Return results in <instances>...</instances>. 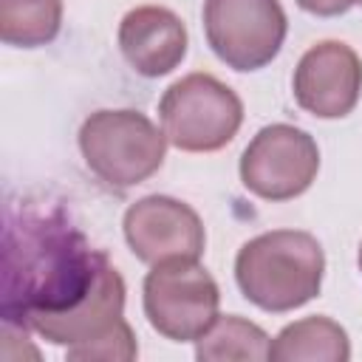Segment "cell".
Here are the masks:
<instances>
[{
	"label": "cell",
	"mask_w": 362,
	"mask_h": 362,
	"mask_svg": "<svg viewBox=\"0 0 362 362\" xmlns=\"http://www.w3.org/2000/svg\"><path fill=\"white\" fill-rule=\"evenodd\" d=\"M62 25V0H0V40L17 48L48 45Z\"/></svg>",
	"instance_id": "14"
},
{
	"label": "cell",
	"mask_w": 362,
	"mask_h": 362,
	"mask_svg": "<svg viewBox=\"0 0 362 362\" xmlns=\"http://www.w3.org/2000/svg\"><path fill=\"white\" fill-rule=\"evenodd\" d=\"M167 136L141 110H96L79 127V150L88 170L110 189L147 181L167 156Z\"/></svg>",
	"instance_id": "3"
},
{
	"label": "cell",
	"mask_w": 362,
	"mask_h": 362,
	"mask_svg": "<svg viewBox=\"0 0 362 362\" xmlns=\"http://www.w3.org/2000/svg\"><path fill=\"white\" fill-rule=\"evenodd\" d=\"M272 362H348L351 339L348 331L331 317L314 314L288 322L269 345Z\"/></svg>",
	"instance_id": "12"
},
{
	"label": "cell",
	"mask_w": 362,
	"mask_h": 362,
	"mask_svg": "<svg viewBox=\"0 0 362 362\" xmlns=\"http://www.w3.org/2000/svg\"><path fill=\"white\" fill-rule=\"evenodd\" d=\"M317 173V141L303 127L286 122L260 127L240 156V181L263 201H291L303 195Z\"/></svg>",
	"instance_id": "7"
},
{
	"label": "cell",
	"mask_w": 362,
	"mask_h": 362,
	"mask_svg": "<svg viewBox=\"0 0 362 362\" xmlns=\"http://www.w3.org/2000/svg\"><path fill=\"white\" fill-rule=\"evenodd\" d=\"M144 317L164 339L195 342L221 317V291L215 277L189 257L156 263L141 286Z\"/></svg>",
	"instance_id": "5"
},
{
	"label": "cell",
	"mask_w": 362,
	"mask_h": 362,
	"mask_svg": "<svg viewBox=\"0 0 362 362\" xmlns=\"http://www.w3.org/2000/svg\"><path fill=\"white\" fill-rule=\"evenodd\" d=\"M158 119L173 147L184 153H215L238 136L243 124V102L218 76L198 71L164 90Z\"/></svg>",
	"instance_id": "4"
},
{
	"label": "cell",
	"mask_w": 362,
	"mask_h": 362,
	"mask_svg": "<svg viewBox=\"0 0 362 362\" xmlns=\"http://www.w3.org/2000/svg\"><path fill=\"white\" fill-rule=\"evenodd\" d=\"M294 102L317 119L348 116L362 93V59L359 54L339 42L322 40L311 45L291 76Z\"/></svg>",
	"instance_id": "9"
},
{
	"label": "cell",
	"mask_w": 362,
	"mask_h": 362,
	"mask_svg": "<svg viewBox=\"0 0 362 362\" xmlns=\"http://www.w3.org/2000/svg\"><path fill=\"white\" fill-rule=\"evenodd\" d=\"M356 0H297V6L317 17H339L345 14Z\"/></svg>",
	"instance_id": "16"
},
{
	"label": "cell",
	"mask_w": 362,
	"mask_h": 362,
	"mask_svg": "<svg viewBox=\"0 0 362 362\" xmlns=\"http://www.w3.org/2000/svg\"><path fill=\"white\" fill-rule=\"evenodd\" d=\"M269 345L272 339L260 325L238 314H226L218 317L201 339H195V356L201 362H223V359L260 362L269 359Z\"/></svg>",
	"instance_id": "13"
},
{
	"label": "cell",
	"mask_w": 362,
	"mask_h": 362,
	"mask_svg": "<svg viewBox=\"0 0 362 362\" xmlns=\"http://www.w3.org/2000/svg\"><path fill=\"white\" fill-rule=\"evenodd\" d=\"M325 255L314 235L300 229H272L238 249L235 280L240 294L272 314L311 303L322 288Z\"/></svg>",
	"instance_id": "2"
},
{
	"label": "cell",
	"mask_w": 362,
	"mask_h": 362,
	"mask_svg": "<svg viewBox=\"0 0 362 362\" xmlns=\"http://www.w3.org/2000/svg\"><path fill=\"white\" fill-rule=\"evenodd\" d=\"M124 294H127V288H124L122 274L116 272L113 263H107L96 288L79 308H74L65 317L40 322L34 328V334L48 339L51 345H65V348L99 339L124 320Z\"/></svg>",
	"instance_id": "11"
},
{
	"label": "cell",
	"mask_w": 362,
	"mask_h": 362,
	"mask_svg": "<svg viewBox=\"0 0 362 362\" xmlns=\"http://www.w3.org/2000/svg\"><path fill=\"white\" fill-rule=\"evenodd\" d=\"M187 25L164 6H136L119 23V48L127 65L147 76H167L187 57Z\"/></svg>",
	"instance_id": "10"
},
{
	"label": "cell",
	"mask_w": 362,
	"mask_h": 362,
	"mask_svg": "<svg viewBox=\"0 0 362 362\" xmlns=\"http://www.w3.org/2000/svg\"><path fill=\"white\" fill-rule=\"evenodd\" d=\"M356 3H362V0H356Z\"/></svg>",
	"instance_id": "18"
},
{
	"label": "cell",
	"mask_w": 362,
	"mask_h": 362,
	"mask_svg": "<svg viewBox=\"0 0 362 362\" xmlns=\"http://www.w3.org/2000/svg\"><path fill=\"white\" fill-rule=\"evenodd\" d=\"M356 263H359V272H362V246H359V255H356Z\"/></svg>",
	"instance_id": "17"
},
{
	"label": "cell",
	"mask_w": 362,
	"mask_h": 362,
	"mask_svg": "<svg viewBox=\"0 0 362 362\" xmlns=\"http://www.w3.org/2000/svg\"><path fill=\"white\" fill-rule=\"evenodd\" d=\"M122 229L130 252L150 266L173 257L198 260L206 246L198 212L170 195H144L130 204L122 218Z\"/></svg>",
	"instance_id": "8"
},
{
	"label": "cell",
	"mask_w": 362,
	"mask_h": 362,
	"mask_svg": "<svg viewBox=\"0 0 362 362\" xmlns=\"http://www.w3.org/2000/svg\"><path fill=\"white\" fill-rule=\"evenodd\" d=\"M136 356H139V345L127 320H122L113 331H107L99 339L68 348V359H76V362H130Z\"/></svg>",
	"instance_id": "15"
},
{
	"label": "cell",
	"mask_w": 362,
	"mask_h": 362,
	"mask_svg": "<svg viewBox=\"0 0 362 362\" xmlns=\"http://www.w3.org/2000/svg\"><path fill=\"white\" fill-rule=\"evenodd\" d=\"M107 255L90 249L62 206L23 201L6 206L3 226V322L34 331L79 308L96 288Z\"/></svg>",
	"instance_id": "1"
},
{
	"label": "cell",
	"mask_w": 362,
	"mask_h": 362,
	"mask_svg": "<svg viewBox=\"0 0 362 362\" xmlns=\"http://www.w3.org/2000/svg\"><path fill=\"white\" fill-rule=\"evenodd\" d=\"M280 0H204V34L215 57L232 71L269 65L286 40Z\"/></svg>",
	"instance_id": "6"
}]
</instances>
